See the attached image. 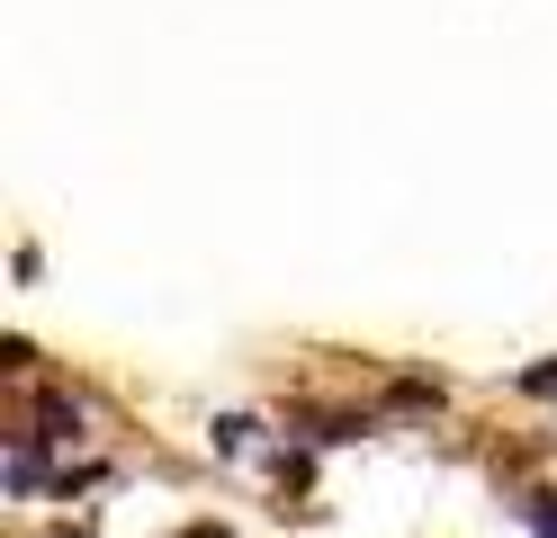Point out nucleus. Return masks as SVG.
<instances>
[{"mask_svg":"<svg viewBox=\"0 0 557 538\" xmlns=\"http://www.w3.org/2000/svg\"><path fill=\"white\" fill-rule=\"evenodd\" d=\"M37 440H46V449L82 440V404H63V395H46V404H37Z\"/></svg>","mask_w":557,"mask_h":538,"instance_id":"obj_1","label":"nucleus"},{"mask_svg":"<svg viewBox=\"0 0 557 538\" xmlns=\"http://www.w3.org/2000/svg\"><path fill=\"white\" fill-rule=\"evenodd\" d=\"M387 404H396V413H423V404H441V386H423V377H405V386H387Z\"/></svg>","mask_w":557,"mask_h":538,"instance_id":"obj_3","label":"nucleus"},{"mask_svg":"<svg viewBox=\"0 0 557 538\" xmlns=\"http://www.w3.org/2000/svg\"><path fill=\"white\" fill-rule=\"evenodd\" d=\"M521 521H531V538H557V493H531V502H521Z\"/></svg>","mask_w":557,"mask_h":538,"instance_id":"obj_4","label":"nucleus"},{"mask_svg":"<svg viewBox=\"0 0 557 538\" xmlns=\"http://www.w3.org/2000/svg\"><path fill=\"white\" fill-rule=\"evenodd\" d=\"M252 430H261L252 413H216V449H225V458H234V449H252Z\"/></svg>","mask_w":557,"mask_h":538,"instance_id":"obj_2","label":"nucleus"},{"mask_svg":"<svg viewBox=\"0 0 557 538\" xmlns=\"http://www.w3.org/2000/svg\"><path fill=\"white\" fill-rule=\"evenodd\" d=\"M521 395H540V404H557V359H540V368H521Z\"/></svg>","mask_w":557,"mask_h":538,"instance_id":"obj_5","label":"nucleus"},{"mask_svg":"<svg viewBox=\"0 0 557 538\" xmlns=\"http://www.w3.org/2000/svg\"><path fill=\"white\" fill-rule=\"evenodd\" d=\"M181 538H234V529H216V521H198V529H181Z\"/></svg>","mask_w":557,"mask_h":538,"instance_id":"obj_6","label":"nucleus"}]
</instances>
